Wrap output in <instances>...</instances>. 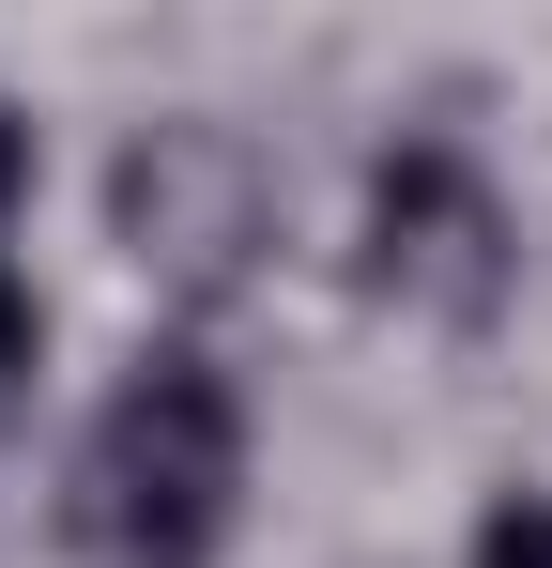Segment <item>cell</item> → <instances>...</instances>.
Wrapping results in <instances>:
<instances>
[{
    "label": "cell",
    "instance_id": "6",
    "mask_svg": "<svg viewBox=\"0 0 552 568\" xmlns=\"http://www.w3.org/2000/svg\"><path fill=\"white\" fill-rule=\"evenodd\" d=\"M16 200H31V123L0 108V231H16Z\"/></svg>",
    "mask_w": 552,
    "mask_h": 568
},
{
    "label": "cell",
    "instance_id": "2",
    "mask_svg": "<svg viewBox=\"0 0 552 568\" xmlns=\"http://www.w3.org/2000/svg\"><path fill=\"white\" fill-rule=\"evenodd\" d=\"M108 231H123V262H139L154 292L215 307V292H246V262L276 246V170L246 154V123L170 108V123L123 139V170H108Z\"/></svg>",
    "mask_w": 552,
    "mask_h": 568
},
{
    "label": "cell",
    "instance_id": "1",
    "mask_svg": "<svg viewBox=\"0 0 552 568\" xmlns=\"http://www.w3.org/2000/svg\"><path fill=\"white\" fill-rule=\"evenodd\" d=\"M246 491V399L200 354H139L108 384V415L78 430V554L92 568H215Z\"/></svg>",
    "mask_w": 552,
    "mask_h": 568
},
{
    "label": "cell",
    "instance_id": "5",
    "mask_svg": "<svg viewBox=\"0 0 552 568\" xmlns=\"http://www.w3.org/2000/svg\"><path fill=\"white\" fill-rule=\"evenodd\" d=\"M31 354H47V307L0 277V430H16V399H31Z\"/></svg>",
    "mask_w": 552,
    "mask_h": 568
},
{
    "label": "cell",
    "instance_id": "3",
    "mask_svg": "<svg viewBox=\"0 0 552 568\" xmlns=\"http://www.w3.org/2000/svg\"><path fill=\"white\" fill-rule=\"evenodd\" d=\"M507 277H522V231H507L491 170L460 139H399L368 170V292L399 323H491Z\"/></svg>",
    "mask_w": 552,
    "mask_h": 568
},
{
    "label": "cell",
    "instance_id": "4",
    "mask_svg": "<svg viewBox=\"0 0 552 568\" xmlns=\"http://www.w3.org/2000/svg\"><path fill=\"white\" fill-rule=\"evenodd\" d=\"M476 568H552V491H507L476 523Z\"/></svg>",
    "mask_w": 552,
    "mask_h": 568
}]
</instances>
